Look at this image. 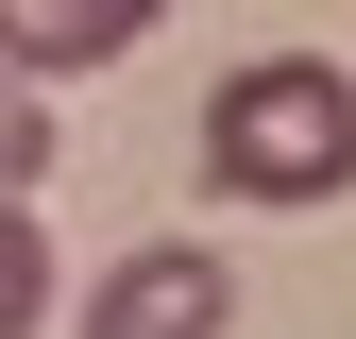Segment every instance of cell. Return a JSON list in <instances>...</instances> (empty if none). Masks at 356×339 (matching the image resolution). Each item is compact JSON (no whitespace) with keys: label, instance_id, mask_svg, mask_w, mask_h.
Wrapping results in <instances>:
<instances>
[{"label":"cell","instance_id":"cell-1","mask_svg":"<svg viewBox=\"0 0 356 339\" xmlns=\"http://www.w3.org/2000/svg\"><path fill=\"white\" fill-rule=\"evenodd\" d=\"M204 187H220V204H339V187H356V68H323V51L220 68V102H204Z\"/></svg>","mask_w":356,"mask_h":339},{"label":"cell","instance_id":"cell-2","mask_svg":"<svg viewBox=\"0 0 356 339\" xmlns=\"http://www.w3.org/2000/svg\"><path fill=\"white\" fill-rule=\"evenodd\" d=\"M220 322H238V272L204 238H153V254H119L85 288V339H220Z\"/></svg>","mask_w":356,"mask_h":339},{"label":"cell","instance_id":"cell-3","mask_svg":"<svg viewBox=\"0 0 356 339\" xmlns=\"http://www.w3.org/2000/svg\"><path fill=\"white\" fill-rule=\"evenodd\" d=\"M153 17H170V0H0V68H17V85H51V68H119Z\"/></svg>","mask_w":356,"mask_h":339},{"label":"cell","instance_id":"cell-4","mask_svg":"<svg viewBox=\"0 0 356 339\" xmlns=\"http://www.w3.org/2000/svg\"><path fill=\"white\" fill-rule=\"evenodd\" d=\"M51 322V238H34V204H0V339Z\"/></svg>","mask_w":356,"mask_h":339},{"label":"cell","instance_id":"cell-5","mask_svg":"<svg viewBox=\"0 0 356 339\" xmlns=\"http://www.w3.org/2000/svg\"><path fill=\"white\" fill-rule=\"evenodd\" d=\"M34 170H51V102L0 68V204H34Z\"/></svg>","mask_w":356,"mask_h":339}]
</instances>
